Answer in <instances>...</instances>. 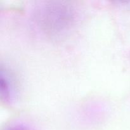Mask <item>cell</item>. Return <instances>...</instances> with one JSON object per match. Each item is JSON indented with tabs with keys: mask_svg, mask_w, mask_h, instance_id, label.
<instances>
[{
	"mask_svg": "<svg viewBox=\"0 0 130 130\" xmlns=\"http://www.w3.org/2000/svg\"><path fill=\"white\" fill-rule=\"evenodd\" d=\"M0 90L1 98L5 102L8 104L14 102L15 95L13 85L8 74L3 70L0 75Z\"/></svg>",
	"mask_w": 130,
	"mask_h": 130,
	"instance_id": "cell-1",
	"label": "cell"
},
{
	"mask_svg": "<svg viewBox=\"0 0 130 130\" xmlns=\"http://www.w3.org/2000/svg\"><path fill=\"white\" fill-rule=\"evenodd\" d=\"M6 130H32L31 128L24 123H13L10 124Z\"/></svg>",
	"mask_w": 130,
	"mask_h": 130,
	"instance_id": "cell-2",
	"label": "cell"
}]
</instances>
